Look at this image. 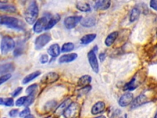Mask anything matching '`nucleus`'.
Masks as SVG:
<instances>
[{
	"mask_svg": "<svg viewBox=\"0 0 157 118\" xmlns=\"http://www.w3.org/2000/svg\"><path fill=\"white\" fill-rule=\"evenodd\" d=\"M0 25H5L12 29L22 30L24 28V24L19 19L11 16H0Z\"/></svg>",
	"mask_w": 157,
	"mask_h": 118,
	"instance_id": "f257e3e1",
	"label": "nucleus"
},
{
	"mask_svg": "<svg viewBox=\"0 0 157 118\" xmlns=\"http://www.w3.org/2000/svg\"><path fill=\"white\" fill-rule=\"evenodd\" d=\"M39 15V8L36 2H31L25 12V19L26 22L30 24L33 25L36 22Z\"/></svg>",
	"mask_w": 157,
	"mask_h": 118,
	"instance_id": "f03ea898",
	"label": "nucleus"
},
{
	"mask_svg": "<svg viewBox=\"0 0 157 118\" xmlns=\"http://www.w3.org/2000/svg\"><path fill=\"white\" fill-rule=\"evenodd\" d=\"M16 47V43L14 39L9 36H5L1 41V48L2 54L6 55L9 52L12 51Z\"/></svg>",
	"mask_w": 157,
	"mask_h": 118,
	"instance_id": "7ed1b4c3",
	"label": "nucleus"
},
{
	"mask_svg": "<svg viewBox=\"0 0 157 118\" xmlns=\"http://www.w3.org/2000/svg\"><path fill=\"white\" fill-rule=\"evenodd\" d=\"M51 18L50 16H44L37 20L33 26V31L36 33H41L46 29Z\"/></svg>",
	"mask_w": 157,
	"mask_h": 118,
	"instance_id": "20e7f679",
	"label": "nucleus"
},
{
	"mask_svg": "<svg viewBox=\"0 0 157 118\" xmlns=\"http://www.w3.org/2000/svg\"><path fill=\"white\" fill-rule=\"evenodd\" d=\"M52 39V37L49 34L44 33L37 36L35 40V49L40 50L48 44Z\"/></svg>",
	"mask_w": 157,
	"mask_h": 118,
	"instance_id": "39448f33",
	"label": "nucleus"
},
{
	"mask_svg": "<svg viewBox=\"0 0 157 118\" xmlns=\"http://www.w3.org/2000/svg\"><path fill=\"white\" fill-rule=\"evenodd\" d=\"M79 113V106L76 103H72L63 113L65 118H76Z\"/></svg>",
	"mask_w": 157,
	"mask_h": 118,
	"instance_id": "423d86ee",
	"label": "nucleus"
},
{
	"mask_svg": "<svg viewBox=\"0 0 157 118\" xmlns=\"http://www.w3.org/2000/svg\"><path fill=\"white\" fill-rule=\"evenodd\" d=\"M82 20V16H69L65 18L64 20V25L67 29L71 30L75 28L78 23L81 22Z\"/></svg>",
	"mask_w": 157,
	"mask_h": 118,
	"instance_id": "0eeeda50",
	"label": "nucleus"
},
{
	"mask_svg": "<svg viewBox=\"0 0 157 118\" xmlns=\"http://www.w3.org/2000/svg\"><path fill=\"white\" fill-rule=\"evenodd\" d=\"M87 57H88L89 62L90 63V65L92 70L95 73H98L99 68V64H98V61L96 55V52H94L93 50H91L88 53Z\"/></svg>",
	"mask_w": 157,
	"mask_h": 118,
	"instance_id": "6e6552de",
	"label": "nucleus"
},
{
	"mask_svg": "<svg viewBox=\"0 0 157 118\" xmlns=\"http://www.w3.org/2000/svg\"><path fill=\"white\" fill-rule=\"evenodd\" d=\"M59 75L55 72H49L45 74L41 80V83L46 84H51L58 80Z\"/></svg>",
	"mask_w": 157,
	"mask_h": 118,
	"instance_id": "1a4fd4ad",
	"label": "nucleus"
},
{
	"mask_svg": "<svg viewBox=\"0 0 157 118\" xmlns=\"http://www.w3.org/2000/svg\"><path fill=\"white\" fill-rule=\"evenodd\" d=\"M133 101V95L128 92L121 96L119 100V105L121 107H125L132 103Z\"/></svg>",
	"mask_w": 157,
	"mask_h": 118,
	"instance_id": "9d476101",
	"label": "nucleus"
},
{
	"mask_svg": "<svg viewBox=\"0 0 157 118\" xmlns=\"http://www.w3.org/2000/svg\"><path fill=\"white\" fill-rule=\"evenodd\" d=\"M147 102H148V98H147V97L144 94H141L138 97H137L131 103V108L133 109V108H136L137 107H139L145 104Z\"/></svg>",
	"mask_w": 157,
	"mask_h": 118,
	"instance_id": "9b49d317",
	"label": "nucleus"
},
{
	"mask_svg": "<svg viewBox=\"0 0 157 118\" xmlns=\"http://www.w3.org/2000/svg\"><path fill=\"white\" fill-rule=\"evenodd\" d=\"M77 57H78V55L75 53L65 54L60 57V59L58 60V62L60 63H69V62L74 61L77 58Z\"/></svg>",
	"mask_w": 157,
	"mask_h": 118,
	"instance_id": "f8f14e48",
	"label": "nucleus"
},
{
	"mask_svg": "<svg viewBox=\"0 0 157 118\" xmlns=\"http://www.w3.org/2000/svg\"><path fill=\"white\" fill-rule=\"evenodd\" d=\"M110 6V2L102 0V1H97L95 5L94 8L96 11H104L109 9Z\"/></svg>",
	"mask_w": 157,
	"mask_h": 118,
	"instance_id": "ddd939ff",
	"label": "nucleus"
},
{
	"mask_svg": "<svg viewBox=\"0 0 157 118\" xmlns=\"http://www.w3.org/2000/svg\"><path fill=\"white\" fill-rule=\"evenodd\" d=\"M71 103H72V102L69 98L66 100L57 108V109L55 111V113L58 116L63 114L65 113V111H66V109L68 108V106Z\"/></svg>",
	"mask_w": 157,
	"mask_h": 118,
	"instance_id": "4468645a",
	"label": "nucleus"
},
{
	"mask_svg": "<svg viewBox=\"0 0 157 118\" xmlns=\"http://www.w3.org/2000/svg\"><path fill=\"white\" fill-rule=\"evenodd\" d=\"M105 107H106V105L103 102H101V101L98 102L92 106V108L91 110L92 114L93 115L100 114L104 111Z\"/></svg>",
	"mask_w": 157,
	"mask_h": 118,
	"instance_id": "2eb2a0df",
	"label": "nucleus"
},
{
	"mask_svg": "<svg viewBox=\"0 0 157 118\" xmlns=\"http://www.w3.org/2000/svg\"><path fill=\"white\" fill-rule=\"evenodd\" d=\"M92 78L90 75H84L78 79L77 84L78 86L84 88L89 86L92 82Z\"/></svg>",
	"mask_w": 157,
	"mask_h": 118,
	"instance_id": "dca6fc26",
	"label": "nucleus"
},
{
	"mask_svg": "<svg viewBox=\"0 0 157 118\" xmlns=\"http://www.w3.org/2000/svg\"><path fill=\"white\" fill-rule=\"evenodd\" d=\"M47 52L51 57H57L60 54V47L58 44H54L48 48Z\"/></svg>",
	"mask_w": 157,
	"mask_h": 118,
	"instance_id": "f3484780",
	"label": "nucleus"
},
{
	"mask_svg": "<svg viewBox=\"0 0 157 118\" xmlns=\"http://www.w3.org/2000/svg\"><path fill=\"white\" fill-rule=\"evenodd\" d=\"M118 36H119V33L117 31H113L110 33L105 39L104 43L106 46L107 47L111 46L115 41Z\"/></svg>",
	"mask_w": 157,
	"mask_h": 118,
	"instance_id": "a211bd4d",
	"label": "nucleus"
},
{
	"mask_svg": "<svg viewBox=\"0 0 157 118\" xmlns=\"http://www.w3.org/2000/svg\"><path fill=\"white\" fill-rule=\"evenodd\" d=\"M96 38V34L95 33L87 34L84 36L81 39V43L84 45H87L93 42Z\"/></svg>",
	"mask_w": 157,
	"mask_h": 118,
	"instance_id": "6ab92c4d",
	"label": "nucleus"
},
{
	"mask_svg": "<svg viewBox=\"0 0 157 118\" xmlns=\"http://www.w3.org/2000/svg\"><path fill=\"white\" fill-rule=\"evenodd\" d=\"M75 7L78 10L84 13L90 12L91 11V7L90 5L84 2H77V3L75 4Z\"/></svg>",
	"mask_w": 157,
	"mask_h": 118,
	"instance_id": "aec40b11",
	"label": "nucleus"
},
{
	"mask_svg": "<svg viewBox=\"0 0 157 118\" xmlns=\"http://www.w3.org/2000/svg\"><path fill=\"white\" fill-rule=\"evenodd\" d=\"M81 24L82 26L84 27H92L95 26L96 24V19L93 17H88L85 19H83L81 22Z\"/></svg>",
	"mask_w": 157,
	"mask_h": 118,
	"instance_id": "412c9836",
	"label": "nucleus"
},
{
	"mask_svg": "<svg viewBox=\"0 0 157 118\" xmlns=\"http://www.w3.org/2000/svg\"><path fill=\"white\" fill-rule=\"evenodd\" d=\"M41 74V72L40 71H34V72H33V73L29 74L28 75L26 76L23 78V80H22V83L23 84H28V83L33 81L36 77H38L39 76H40Z\"/></svg>",
	"mask_w": 157,
	"mask_h": 118,
	"instance_id": "4be33fe9",
	"label": "nucleus"
},
{
	"mask_svg": "<svg viewBox=\"0 0 157 118\" xmlns=\"http://www.w3.org/2000/svg\"><path fill=\"white\" fill-rule=\"evenodd\" d=\"M14 70V66L13 63H6L0 65V74H9L8 73Z\"/></svg>",
	"mask_w": 157,
	"mask_h": 118,
	"instance_id": "5701e85b",
	"label": "nucleus"
},
{
	"mask_svg": "<svg viewBox=\"0 0 157 118\" xmlns=\"http://www.w3.org/2000/svg\"><path fill=\"white\" fill-rule=\"evenodd\" d=\"M138 86V82L137 81L136 76L132 78V80L127 83L124 86V91H133Z\"/></svg>",
	"mask_w": 157,
	"mask_h": 118,
	"instance_id": "b1692460",
	"label": "nucleus"
},
{
	"mask_svg": "<svg viewBox=\"0 0 157 118\" xmlns=\"http://www.w3.org/2000/svg\"><path fill=\"white\" fill-rule=\"evenodd\" d=\"M60 19H61V17L59 14H55V16L52 17L50 19V20L48 22V24L45 30H49L52 28L60 20Z\"/></svg>",
	"mask_w": 157,
	"mask_h": 118,
	"instance_id": "393cba45",
	"label": "nucleus"
},
{
	"mask_svg": "<svg viewBox=\"0 0 157 118\" xmlns=\"http://www.w3.org/2000/svg\"><path fill=\"white\" fill-rule=\"evenodd\" d=\"M0 11L10 13H14L17 11V8L15 6L12 5L0 4Z\"/></svg>",
	"mask_w": 157,
	"mask_h": 118,
	"instance_id": "a878e982",
	"label": "nucleus"
},
{
	"mask_svg": "<svg viewBox=\"0 0 157 118\" xmlns=\"http://www.w3.org/2000/svg\"><path fill=\"white\" fill-rule=\"evenodd\" d=\"M140 10L137 8H134L132 9L130 14V21L131 22H134L139 18L140 16Z\"/></svg>",
	"mask_w": 157,
	"mask_h": 118,
	"instance_id": "bb28decb",
	"label": "nucleus"
},
{
	"mask_svg": "<svg viewBox=\"0 0 157 118\" xmlns=\"http://www.w3.org/2000/svg\"><path fill=\"white\" fill-rule=\"evenodd\" d=\"M24 44L22 42H19L16 48L14 51V55L16 57L22 55L24 51Z\"/></svg>",
	"mask_w": 157,
	"mask_h": 118,
	"instance_id": "cd10ccee",
	"label": "nucleus"
},
{
	"mask_svg": "<svg viewBox=\"0 0 157 118\" xmlns=\"http://www.w3.org/2000/svg\"><path fill=\"white\" fill-rule=\"evenodd\" d=\"M74 45L72 43H65L61 49V51L62 52H71L74 49Z\"/></svg>",
	"mask_w": 157,
	"mask_h": 118,
	"instance_id": "c85d7f7f",
	"label": "nucleus"
},
{
	"mask_svg": "<svg viewBox=\"0 0 157 118\" xmlns=\"http://www.w3.org/2000/svg\"><path fill=\"white\" fill-rule=\"evenodd\" d=\"M37 89V85L36 84H33L30 86H29L27 89H26V93L30 95H35L36 91Z\"/></svg>",
	"mask_w": 157,
	"mask_h": 118,
	"instance_id": "c756f323",
	"label": "nucleus"
},
{
	"mask_svg": "<svg viewBox=\"0 0 157 118\" xmlns=\"http://www.w3.org/2000/svg\"><path fill=\"white\" fill-rule=\"evenodd\" d=\"M34 95H28V97H26V99L24 104L25 106L28 107L33 103L34 100Z\"/></svg>",
	"mask_w": 157,
	"mask_h": 118,
	"instance_id": "7c9ffc66",
	"label": "nucleus"
},
{
	"mask_svg": "<svg viewBox=\"0 0 157 118\" xmlns=\"http://www.w3.org/2000/svg\"><path fill=\"white\" fill-rule=\"evenodd\" d=\"M11 77H12V75L9 73L7 74H4L2 76L0 77V85H2L3 83L8 81L9 79H11Z\"/></svg>",
	"mask_w": 157,
	"mask_h": 118,
	"instance_id": "2f4dec72",
	"label": "nucleus"
},
{
	"mask_svg": "<svg viewBox=\"0 0 157 118\" xmlns=\"http://www.w3.org/2000/svg\"><path fill=\"white\" fill-rule=\"evenodd\" d=\"M30 114V109L28 107H26L22 111H21L19 113V117L22 118H24Z\"/></svg>",
	"mask_w": 157,
	"mask_h": 118,
	"instance_id": "473e14b6",
	"label": "nucleus"
},
{
	"mask_svg": "<svg viewBox=\"0 0 157 118\" xmlns=\"http://www.w3.org/2000/svg\"><path fill=\"white\" fill-rule=\"evenodd\" d=\"M26 96H23V97H22L19 98L16 102V105L17 106H21L22 105H24L25 102L26 101Z\"/></svg>",
	"mask_w": 157,
	"mask_h": 118,
	"instance_id": "72a5a7b5",
	"label": "nucleus"
},
{
	"mask_svg": "<svg viewBox=\"0 0 157 118\" xmlns=\"http://www.w3.org/2000/svg\"><path fill=\"white\" fill-rule=\"evenodd\" d=\"M56 105H57V102H56L55 101H54V100L50 101V102H47V103L46 104V105H45V108H46V109H49V110H50V109H52V108L55 107Z\"/></svg>",
	"mask_w": 157,
	"mask_h": 118,
	"instance_id": "f704fd0d",
	"label": "nucleus"
},
{
	"mask_svg": "<svg viewBox=\"0 0 157 118\" xmlns=\"http://www.w3.org/2000/svg\"><path fill=\"white\" fill-rule=\"evenodd\" d=\"M4 105L6 106H12L14 105V99L12 98H5Z\"/></svg>",
	"mask_w": 157,
	"mask_h": 118,
	"instance_id": "c9c22d12",
	"label": "nucleus"
},
{
	"mask_svg": "<svg viewBox=\"0 0 157 118\" xmlns=\"http://www.w3.org/2000/svg\"><path fill=\"white\" fill-rule=\"evenodd\" d=\"M23 90V88H21V87H19V88H17V89H16L11 94V95L12 96V97H17V95H19L21 92Z\"/></svg>",
	"mask_w": 157,
	"mask_h": 118,
	"instance_id": "e433bc0d",
	"label": "nucleus"
},
{
	"mask_svg": "<svg viewBox=\"0 0 157 118\" xmlns=\"http://www.w3.org/2000/svg\"><path fill=\"white\" fill-rule=\"evenodd\" d=\"M19 114V109H13L11 110L9 113L10 117H11L12 118L16 117Z\"/></svg>",
	"mask_w": 157,
	"mask_h": 118,
	"instance_id": "4c0bfd02",
	"label": "nucleus"
},
{
	"mask_svg": "<svg viewBox=\"0 0 157 118\" xmlns=\"http://www.w3.org/2000/svg\"><path fill=\"white\" fill-rule=\"evenodd\" d=\"M48 60H49V57H48V55L46 54H43L40 57V62L42 64H46V63L48 62Z\"/></svg>",
	"mask_w": 157,
	"mask_h": 118,
	"instance_id": "58836bf2",
	"label": "nucleus"
},
{
	"mask_svg": "<svg viewBox=\"0 0 157 118\" xmlns=\"http://www.w3.org/2000/svg\"><path fill=\"white\" fill-rule=\"evenodd\" d=\"M150 6L155 11H157V0H152L150 2Z\"/></svg>",
	"mask_w": 157,
	"mask_h": 118,
	"instance_id": "ea45409f",
	"label": "nucleus"
},
{
	"mask_svg": "<svg viewBox=\"0 0 157 118\" xmlns=\"http://www.w3.org/2000/svg\"><path fill=\"white\" fill-rule=\"evenodd\" d=\"M106 55L104 53H101L99 55V59L101 62L104 61V60L106 59Z\"/></svg>",
	"mask_w": 157,
	"mask_h": 118,
	"instance_id": "a19ab883",
	"label": "nucleus"
},
{
	"mask_svg": "<svg viewBox=\"0 0 157 118\" xmlns=\"http://www.w3.org/2000/svg\"><path fill=\"white\" fill-rule=\"evenodd\" d=\"M5 103V98H0V105H4Z\"/></svg>",
	"mask_w": 157,
	"mask_h": 118,
	"instance_id": "79ce46f5",
	"label": "nucleus"
},
{
	"mask_svg": "<svg viewBox=\"0 0 157 118\" xmlns=\"http://www.w3.org/2000/svg\"><path fill=\"white\" fill-rule=\"evenodd\" d=\"M24 118H35V117H34V116L31 115V114H30V115H28V116H26V117H24Z\"/></svg>",
	"mask_w": 157,
	"mask_h": 118,
	"instance_id": "37998d69",
	"label": "nucleus"
},
{
	"mask_svg": "<svg viewBox=\"0 0 157 118\" xmlns=\"http://www.w3.org/2000/svg\"><path fill=\"white\" fill-rule=\"evenodd\" d=\"M95 118H106V117L104 116H99V117H95Z\"/></svg>",
	"mask_w": 157,
	"mask_h": 118,
	"instance_id": "c03bdc74",
	"label": "nucleus"
},
{
	"mask_svg": "<svg viewBox=\"0 0 157 118\" xmlns=\"http://www.w3.org/2000/svg\"><path fill=\"white\" fill-rule=\"evenodd\" d=\"M154 118H157V112H156V113L155 114V116Z\"/></svg>",
	"mask_w": 157,
	"mask_h": 118,
	"instance_id": "a18cd8bd",
	"label": "nucleus"
},
{
	"mask_svg": "<svg viewBox=\"0 0 157 118\" xmlns=\"http://www.w3.org/2000/svg\"><path fill=\"white\" fill-rule=\"evenodd\" d=\"M156 38H157V28L156 29Z\"/></svg>",
	"mask_w": 157,
	"mask_h": 118,
	"instance_id": "49530a36",
	"label": "nucleus"
},
{
	"mask_svg": "<svg viewBox=\"0 0 157 118\" xmlns=\"http://www.w3.org/2000/svg\"><path fill=\"white\" fill-rule=\"evenodd\" d=\"M3 118H6V117H3Z\"/></svg>",
	"mask_w": 157,
	"mask_h": 118,
	"instance_id": "de8ad7c7",
	"label": "nucleus"
}]
</instances>
